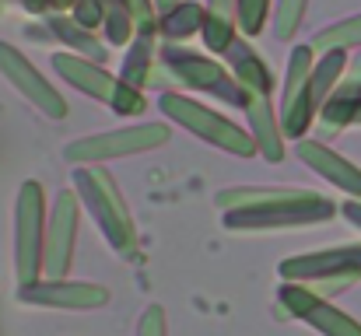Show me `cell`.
<instances>
[{
  "label": "cell",
  "instance_id": "1",
  "mask_svg": "<svg viewBox=\"0 0 361 336\" xmlns=\"http://www.w3.org/2000/svg\"><path fill=\"white\" fill-rule=\"evenodd\" d=\"M74 193L81 200V211H88V218L102 231L106 245L120 259H133L140 249L137 224H133V214L123 200L113 172L102 165H74Z\"/></svg>",
  "mask_w": 361,
  "mask_h": 336
},
{
  "label": "cell",
  "instance_id": "2",
  "mask_svg": "<svg viewBox=\"0 0 361 336\" xmlns=\"http://www.w3.org/2000/svg\"><path fill=\"white\" fill-rule=\"evenodd\" d=\"M158 109H161L165 119H172L186 133H193L197 140H204V144H211V147H218L232 158H252L256 154V144H252L249 130H242L239 123H232L228 116L204 106L200 99H193L186 92H161Z\"/></svg>",
  "mask_w": 361,
  "mask_h": 336
},
{
  "label": "cell",
  "instance_id": "3",
  "mask_svg": "<svg viewBox=\"0 0 361 336\" xmlns=\"http://www.w3.org/2000/svg\"><path fill=\"white\" fill-rule=\"evenodd\" d=\"M158 60L169 74L172 85L186 88V92H200V95H211L232 109L245 106V92L239 88V81L232 77V70L211 56V53H197V49H186L183 42H161L158 49Z\"/></svg>",
  "mask_w": 361,
  "mask_h": 336
},
{
  "label": "cell",
  "instance_id": "4",
  "mask_svg": "<svg viewBox=\"0 0 361 336\" xmlns=\"http://www.w3.org/2000/svg\"><path fill=\"white\" fill-rule=\"evenodd\" d=\"M172 140L169 123H130V126H113V130H99L88 137H74L63 144V161L71 165H106V161H120L133 158L144 151H158Z\"/></svg>",
  "mask_w": 361,
  "mask_h": 336
},
{
  "label": "cell",
  "instance_id": "5",
  "mask_svg": "<svg viewBox=\"0 0 361 336\" xmlns=\"http://www.w3.org/2000/svg\"><path fill=\"white\" fill-rule=\"evenodd\" d=\"M49 63H53V74H56L63 85H71V88L81 92L85 99L102 102L106 109H113L116 116H140L144 106H147V102H144V92L130 88L123 77L109 74L106 63H95V60L78 56V53H67V49H56V53L49 56Z\"/></svg>",
  "mask_w": 361,
  "mask_h": 336
},
{
  "label": "cell",
  "instance_id": "6",
  "mask_svg": "<svg viewBox=\"0 0 361 336\" xmlns=\"http://www.w3.org/2000/svg\"><path fill=\"white\" fill-rule=\"evenodd\" d=\"M337 214V207L312 193V189H295L274 204H259V207H242V211H225L221 224L225 231H281V228H309V224H323Z\"/></svg>",
  "mask_w": 361,
  "mask_h": 336
},
{
  "label": "cell",
  "instance_id": "7",
  "mask_svg": "<svg viewBox=\"0 0 361 336\" xmlns=\"http://www.w3.org/2000/svg\"><path fill=\"white\" fill-rule=\"evenodd\" d=\"M46 252V193L39 179H25L14 197V277L32 284L42 277Z\"/></svg>",
  "mask_w": 361,
  "mask_h": 336
},
{
  "label": "cell",
  "instance_id": "8",
  "mask_svg": "<svg viewBox=\"0 0 361 336\" xmlns=\"http://www.w3.org/2000/svg\"><path fill=\"white\" fill-rule=\"evenodd\" d=\"M312 63H316V49L305 46H291L288 63H284V85H281V99H277V116H281V130L284 140H302L316 119L312 109V92H309V77H312Z\"/></svg>",
  "mask_w": 361,
  "mask_h": 336
},
{
  "label": "cell",
  "instance_id": "9",
  "mask_svg": "<svg viewBox=\"0 0 361 336\" xmlns=\"http://www.w3.org/2000/svg\"><path fill=\"white\" fill-rule=\"evenodd\" d=\"M18 301L49 312H99L109 305V291L95 280H53L39 277L32 284H18Z\"/></svg>",
  "mask_w": 361,
  "mask_h": 336
},
{
  "label": "cell",
  "instance_id": "10",
  "mask_svg": "<svg viewBox=\"0 0 361 336\" xmlns=\"http://www.w3.org/2000/svg\"><path fill=\"white\" fill-rule=\"evenodd\" d=\"M78 228H81V200L71 189H60L53 197V207L46 214V252H42V277H67L74 263V245H78Z\"/></svg>",
  "mask_w": 361,
  "mask_h": 336
},
{
  "label": "cell",
  "instance_id": "11",
  "mask_svg": "<svg viewBox=\"0 0 361 336\" xmlns=\"http://www.w3.org/2000/svg\"><path fill=\"white\" fill-rule=\"evenodd\" d=\"M0 77L35 112H42L49 119H63L67 116V99L60 95V88L49 85L46 74L18 46H11V42H0Z\"/></svg>",
  "mask_w": 361,
  "mask_h": 336
},
{
  "label": "cell",
  "instance_id": "12",
  "mask_svg": "<svg viewBox=\"0 0 361 336\" xmlns=\"http://www.w3.org/2000/svg\"><path fill=\"white\" fill-rule=\"evenodd\" d=\"M281 280L291 284H312V280H361V242L351 245H330V249H312L298 252L291 259L277 263Z\"/></svg>",
  "mask_w": 361,
  "mask_h": 336
},
{
  "label": "cell",
  "instance_id": "13",
  "mask_svg": "<svg viewBox=\"0 0 361 336\" xmlns=\"http://www.w3.org/2000/svg\"><path fill=\"white\" fill-rule=\"evenodd\" d=\"M277 301H281V309L291 319L312 326L319 336H361V323H355L348 312L334 309L330 298L309 291L305 284H291V280L281 284L277 287Z\"/></svg>",
  "mask_w": 361,
  "mask_h": 336
},
{
  "label": "cell",
  "instance_id": "14",
  "mask_svg": "<svg viewBox=\"0 0 361 336\" xmlns=\"http://www.w3.org/2000/svg\"><path fill=\"white\" fill-rule=\"evenodd\" d=\"M295 158L305 168H312L319 179H326L330 186H337L341 193L361 200V168L341 151H334L330 144H323L316 137H302V140H295Z\"/></svg>",
  "mask_w": 361,
  "mask_h": 336
},
{
  "label": "cell",
  "instance_id": "15",
  "mask_svg": "<svg viewBox=\"0 0 361 336\" xmlns=\"http://www.w3.org/2000/svg\"><path fill=\"white\" fill-rule=\"evenodd\" d=\"M242 112H245V130L256 144V154L270 165L284 161V130H281L274 95H245Z\"/></svg>",
  "mask_w": 361,
  "mask_h": 336
},
{
  "label": "cell",
  "instance_id": "16",
  "mask_svg": "<svg viewBox=\"0 0 361 336\" xmlns=\"http://www.w3.org/2000/svg\"><path fill=\"white\" fill-rule=\"evenodd\" d=\"M120 77L137 92L161 88L169 81V74L158 60V32H137L133 35V42L126 46V56H123Z\"/></svg>",
  "mask_w": 361,
  "mask_h": 336
},
{
  "label": "cell",
  "instance_id": "17",
  "mask_svg": "<svg viewBox=\"0 0 361 336\" xmlns=\"http://www.w3.org/2000/svg\"><path fill=\"white\" fill-rule=\"evenodd\" d=\"M225 67L232 70V77L239 81V88L245 95H274V88H277V81H274V74H270V67L263 63V56L256 53V46L239 35L228 49H225Z\"/></svg>",
  "mask_w": 361,
  "mask_h": 336
},
{
  "label": "cell",
  "instance_id": "18",
  "mask_svg": "<svg viewBox=\"0 0 361 336\" xmlns=\"http://www.w3.org/2000/svg\"><path fill=\"white\" fill-rule=\"evenodd\" d=\"M42 18H46L49 35H56V39L67 46V53L88 56V60H95V63H106V60H109V46H106L92 28H85L81 21H74L67 11H49V14H42Z\"/></svg>",
  "mask_w": 361,
  "mask_h": 336
},
{
  "label": "cell",
  "instance_id": "19",
  "mask_svg": "<svg viewBox=\"0 0 361 336\" xmlns=\"http://www.w3.org/2000/svg\"><path fill=\"white\" fill-rule=\"evenodd\" d=\"M204 28V7L193 0H179L165 11H158V39L161 42H186L200 35Z\"/></svg>",
  "mask_w": 361,
  "mask_h": 336
},
{
  "label": "cell",
  "instance_id": "20",
  "mask_svg": "<svg viewBox=\"0 0 361 336\" xmlns=\"http://www.w3.org/2000/svg\"><path fill=\"white\" fill-rule=\"evenodd\" d=\"M316 53H326V49H361V14H351V18H341L334 25H323L312 42H309Z\"/></svg>",
  "mask_w": 361,
  "mask_h": 336
},
{
  "label": "cell",
  "instance_id": "21",
  "mask_svg": "<svg viewBox=\"0 0 361 336\" xmlns=\"http://www.w3.org/2000/svg\"><path fill=\"white\" fill-rule=\"evenodd\" d=\"M305 11H309V0H274L270 7V28H274V39L277 42H291L305 21Z\"/></svg>",
  "mask_w": 361,
  "mask_h": 336
},
{
  "label": "cell",
  "instance_id": "22",
  "mask_svg": "<svg viewBox=\"0 0 361 336\" xmlns=\"http://www.w3.org/2000/svg\"><path fill=\"white\" fill-rule=\"evenodd\" d=\"M102 35H106V42H109V46H116V49H126V46L133 42V35H137V21L123 11L116 0H106Z\"/></svg>",
  "mask_w": 361,
  "mask_h": 336
},
{
  "label": "cell",
  "instance_id": "23",
  "mask_svg": "<svg viewBox=\"0 0 361 336\" xmlns=\"http://www.w3.org/2000/svg\"><path fill=\"white\" fill-rule=\"evenodd\" d=\"M270 7H274V0H239V32L245 39H252L267 28Z\"/></svg>",
  "mask_w": 361,
  "mask_h": 336
},
{
  "label": "cell",
  "instance_id": "24",
  "mask_svg": "<svg viewBox=\"0 0 361 336\" xmlns=\"http://www.w3.org/2000/svg\"><path fill=\"white\" fill-rule=\"evenodd\" d=\"M137 21V32H158V4L154 0H116Z\"/></svg>",
  "mask_w": 361,
  "mask_h": 336
},
{
  "label": "cell",
  "instance_id": "25",
  "mask_svg": "<svg viewBox=\"0 0 361 336\" xmlns=\"http://www.w3.org/2000/svg\"><path fill=\"white\" fill-rule=\"evenodd\" d=\"M74 21H81L85 28H102V18H106V0H74L71 11H67Z\"/></svg>",
  "mask_w": 361,
  "mask_h": 336
},
{
  "label": "cell",
  "instance_id": "26",
  "mask_svg": "<svg viewBox=\"0 0 361 336\" xmlns=\"http://www.w3.org/2000/svg\"><path fill=\"white\" fill-rule=\"evenodd\" d=\"M137 336H169V319L161 305H147L137 316Z\"/></svg>",
  "mask_w": 361,
  "mask_h": 336
},
{
  "label": "cell",
  "instance_id": "27",
  "mask_svg": "<svg viewBox=\"0 0 361 336\" xmlns=\"http://www.w3.org/2000/svg\"><path fill=\"white\" fill-rule=\"evenodd\" d=\"M344 81L361 85V49H351V60H348V74H344Z\"/></svg>",
  "mask_w": 361,
  "mask_h": 336
},
{
  "label": "cell",
  "instance_id": "28",
  "mask_svg": "<svg viewBox=\"0 0 361 336\" xmlns=\"http://www.w3.org/2000/svg\"><path fill=\"white\" fill-rule=\"evenodd\" d=\"M341 214H344V218H348V221L361 231V200H348V204L341 207Z\"/></svg>",
  "mask_w": 361,
  "mask_h": 336
},
{
  "label": "cell",
  "instance_id": "29",
  "mask_svg": "<svg viewBox=\"0 0 361 336\" xmlns=\"http://www.w3.org/2000/svg\"><path fill=\"white\" fill-rule=\"evenodd\" d=\"M21 7L28 14H49L53 11V0H21Z\"/></svg>",
  "mask_w": 361,
  "mask_h": 336
},
{
  "label": "cell",
  "instance_id": "30",
  "mask_svg": "<svg viewBox=\"0 0 361 336\" xmlns=\"http://www.w3.org/2000/svg\"><path fill=\"white\" fill-rule=\"evenodd\" d=\"M158 4V11H165V7H172V4H179V0H154Z\"/></svg>",
  "mask_w": 361,
  "mask_h": 336
},
{
  "label": "cell",
  "instance_id": "31",
  "mask_svg": "<svg viewBox=\"0 0 361 336\" xmlns=\"http://www.w3.org/2000/svg\"><path fill=\"white\" fill-rule=\"evenodd\" d=\"M348 85H351V81H348ZM358 88H361V85H358Z\"/></svg>",
  "mask_w": 361,
  "mask_h": 336
}]
</instances>
